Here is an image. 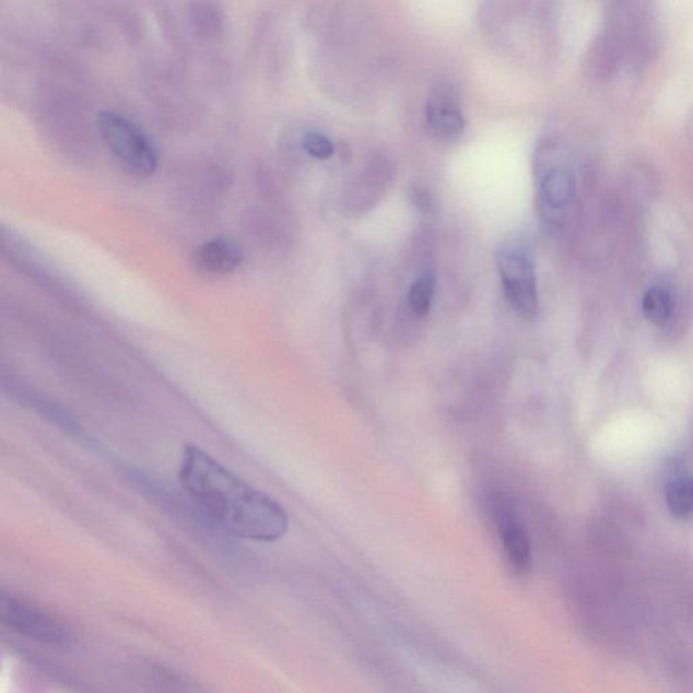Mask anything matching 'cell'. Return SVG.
I'll return each mask as SVG.
<instances>
[{
    "mask_svg": "<svg viewBox=\"0 0 693 693\" xmlns=\"http://www.w3.org/2000/svg\"><path fill=\"white\" fill-rule=\"evenodd\" d=\"M494 518L510 566L519 575H525L532 564L531 543L525 526L519 516L505 503L497 504Z\"/></svg>",
    "mask_w": 693,
    "mask_h": 693,
    "instance_id": "9",
    "label": "cell"
},
{
    "mask_svg": "<svg viewBox=\"0 0 693 693\" xmlns=\"http://www.w3.org/2000/svg\"><path fill=\"white\" fill-rule=\"evenodd\" d=\"M603 30L621 48L624 70L641 72L661 52L657 0H610Z\"/></svg>",
    "mask_w": 693,
    "mask_h": 693,
    "instance_id": "2",
    "label": "cell"
},
{
    "mask_svg": "<svg viewBox=\"0 0 693 693\" xmlns=\"http://www.w3.org/2000/svg\"><path fill=\"white\" fill-rule=\"evenodd\" d=\"M102 140L125 173L150 178L158 166V152L152 140L129 118L105 110L98 116Z\"/></svg>",
    "mask_w": 693,
    "mask_h": 693,
    "instance_id": "4",
    "label": "cell"
},
{
    "mask_svg": "<svg viewBox=\"0 0 693 693\" xmlns=\"http://www.w3.org/2000/svg\"><path fill=\"white\" fill-rule=\"evenodd\" d=\"M303 148L309 156L318 161H327L334 152L332 141L318 132H308L304 136Z\"/></svg>",
    "mask_w": 693,
    "mask_h": 693,
    "instance_id": "16",
    "label": "cell"
},
{
    "mask_svg": "<svg viewBox=\"0 0 693 693\" xmlns=\"http://www.w3.org/2000/svg\"><path fill=\"white\" fill-rule=\"evenodd\" d=\"M0 622L24 638L56 649H71L78 644L75 630L61 618L4 590L0 595Z\"/></svg>",
    "mask_w": 693,
    "mask_h": 693,
    "instance_id": "5",
    "label": "cell"
},
{
    "mask_svg": "<svg viewBox=\"0 0 693 693\" xmlns=\"http://www.w3.org/2000/svg\"><path fill=\"white\" fill-rule=\"evenodd\" d=\"M667 504L670 514L676 518H689L693 514V479L691 477H678L669 482L667 490Z\"/></svg>",
    "mask_w": 693,
    "mask_h": 693,
    "instance_id": "13",
    "label": "cell"
},
{
    "mask_svg": "<svg viewBox=\"0 0 693 693\" xmlns=\"http://www.w3.org/2000/svg\"><path fill=\"white\" fill-rule=\"evenodd\" d=\"M672 295L662 287L647 290L642 301V312L647 321L656 327H665L673 316Z\"/></svg>",
    "mask_w": 693,
    "mask_h": 693,
    "instance_id": "12",
    "label": "cell"
},
{
    "mask_svg": "<svg viewBox=\"0 0 693 693\" xmlns=\"http://www.w3.org/2000/svg\"><path fill=\"white\" fill-rule=\"evenodd\" d=\"M624 68L621 48L603 27L596 34L585 54L584 70L595 82H607Z\"/></svg>",
    "mask_w": 693,
    "mask_h": 693,
    "instance_id": "10",
    "label": "cell"
},
{
    "mask_svg": "<svg viewBox=\"0 0 693 693\" xmlns=\"http://www.w3.org/2000/svg\"><path fill=\"white\" fill-rule=\"evenodd\" d=\"M566 152L556 141H543L538 148L539 201L549 212H562L576 196V176L564 161Z\"/></svg>",
    "mask_w": 693,
    "mask_h": 693,
    "instance_id": "7",
    "label": "cell"
},
{
    "mask_svg": "<svg viewBox=\"0 0 693 693\" xmlns=\"http://www.w3.org/2000/svg\"><path fill=\"white\" fill-rule=\"evenodd\" d=\"M181 491L226 536L238 541L272 543L289 530V516L275 498L210 456L197 445L181 451Z\"/></svg>",
    "mask_w": 693,
    "mask_h": 693,
    "instance_id": "1",
    "label": "cell"
},
{
    "mask_svg": "<svg viewBox=\"0 0 693 693\" xmlns=\"http://www.w3.org/2000/svg\"><path fill=\"white\" fill-rule=\"evenodd\" d=\"M435 295V275L434 272L425 271L420 274L412 283L408 294L409 308L413 314L423 317L427 316L433 306Z\"/></svg>",
    "mask_w": 693,
    "mask_h": 693,
    "instance_id": "14",
    "label": "cell"
},
{
    "mask_svg": "<svg viewBox=\"0 0 693 693\" xmlns=\"http://www.w3.org/2000/svg\"><path fill=\"white\" fill-rule=\"evenodd\" d=\"M427 124L437 139L451 141L465 129V119L456 90L448 83H439L431 93L425 110Z\"/></svg>",
    "mask_w": 693,
    "mask_h": 693,
    "instance_id": "8",
    "label": "cell"
},
{
    "mask_svg": "<svg viewBox=\"0 0 693 693\" xmlns=\"http://www.w3.org/2000/svg\"><path fill=\"white\" fill-rule=\"evenodd\" d=\"M191 14L196 30L207 37L215 36L223 26V15L214 3L197 2L192 5Z\"/></svg>",
    "mask_w": 693,
    "mask_h": 693,
    "instance_id": "15",
    "label": "cell"
},
{
    "mask_svg": "<svg viewBox=\"0 0 693 693\" xmlns=\"http://www.w3.org/2000/svg\"><path fill=\"white\" fill-rule=\"evenodd\" d=\"M244 257L240 243L231 237H214L198 249L196 265L204 274L228 275L243 265Z\"/></svg>",
    "mask_w": 693,
    "mask_h": 693,
    "instance_id": "11",
    "label": "cell"
},
{
    "mask_svg": "<svg viewBox=\"0 0 693 693\" xmlns=\"http://www.w3.org/2000/svg\"><path fill=\"white\" fill-rule=\"evenodd\" d=\"M496 263L510 308L521 318L531 320L539 308L536 261L531 249L520 238H507L497 248Z\"/></svg>",
    "mask_w": 693,
    "mask_h": 693,
    "instance_id": "6",
    "label": "cell"
},
{
    "mask_svg": "<svg viewBox=\"0 0 693 693\" xmlns=\"http://www.w3.org/2000/svg\"><path fill=\"white\" fill-rule=\"evenodd\" d=\"M127 479L136 490H138L148 502H151L155 507L166 514L169 519L174 520L176 525L184 528L186 532H190L192 538L197 541H201L204 544V549L210 550L214 548V554L220 556H226L228 564L235 560L233 556L244 561V556L240 554V548H236L232 543L233 538L226 536L223 530H220L207 515L191 502L190 497L181 491L178 493L173 491L172 488L166 484H162L161 481L152 479V475H148L144 471L128 470Z\"/></svg>",
    "mask_w": 693,
    "mask_h": 693,
    "instance_id": "3",
    "label": "cell"
}]
</instances>
